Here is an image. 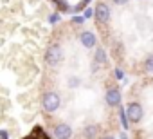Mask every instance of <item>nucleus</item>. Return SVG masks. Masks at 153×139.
Listing matches in <instances>:
<instances>
[{"label": "nucleus", "mask_w": 153, "mask_h": 139, "mask_svg": "<svg viewBox=\"0 0 153 139\" xmlns=\"http://www.w3.org/2000/svg\"><path fill=\"white\" fill-rule=\"evenodd\" d=\"M114 76H115V80H119V81H123L124 80V71H123V69H115V71H114Z\"/></svg>", "instance_id": "nucleus-18"}, {"label": "nucleus", "mask_w": 153, "mask_h": 139, "mask_svg": "<svg viewBox=\"0 0 153 139\" xmlns=\"http://www.w3.org/2000/svg\"><path fill=\"white\" fill-rule=\"evenodd\" d=\"M94 61L99 63V65H105L108 61V54L103 47H96V52H94Z\"/></svg>", "instance_id": "nucleus-9"}, {"label": "nucleus", "mask_w": 153, "mask_h": 139, "mask_svg": "<svg viewBox=\"0 0 153 139\" xmlns=\"http://www.w3.org/2000/svg\"><path fill=\"white\" fill-rule=\"evenodd\" d=\"M119 139H130V137H128L126 132H121V134H119Z\"/></svg>", "instance_id": "nucleus-22"}, {"label": "nucleus", "mask_w": 153, "mask_h": 139, "mask_svg": "<svg viewBox=\"0 0 153 139\" xmlns=\"http://www.w3.org/2000/svg\"><path fill=\"white\" fill-rule=\"evenodd\" d=\"M126 114H128V119L130 123H140L142 117H144V110H142V105L137 103V101H130L126 105Z\"/></svg>", "instance_id": "nucleus-3"}, {"label": "nucleus", "mask_w": 153, "mask_h": 139, "mask_svg": "<svg viewBox=\"0 0 153 139\" xmlns=\"http://www.w3.org/2000/svg\"><path fill=\"white\" fill-rule=\"evenodd\" d=\"M99 134V125H87L83 128V137L85 139H96Z\"/></svg>", "instance_id": "nucleus-8"}, {"label": "nucleus", "mask_w": 153, "mask_h": 139, "mask_svg": "<svg viewBox=\"0 0 153 139\" xmlns=\"http://www.w3.org/2000/svg\"><path fill=\"white\" fill-rule=\"evenodd\" d=\"M83 16H85V20L94 18V9H92V7H85V9H83Z\"/></svg>", "instance_id": "nucleus-17"}, {"label": "nucleus", "mask_w": 153, "mask_h": 139, "mask_svg": "<svg viewBox=\"0 0 153 139\" xmlns=\"http://www.w3.org/2000/svg\"><path fill=\"white\" fill-rule=\"evenodd\" d=\"M112 2L115 6H124V4H128V0H112Z\"/></svg>", "instance_id": "nucleus-21"}, {"label": "nucleus", "mask_w": 153, "mask_h": 139, "mask_svg": "<svg viewBox=\"0 0 153 139\" xmlns=\"http://www.w3.org/2000/svg\"><path fill=\"white\" fill-rule=\"evenodd\" d=\"M61 20V15L56 11V13H52V15H49V24H58Z\"/></svg>", "instance_id": "nucleus-16"}, {"label": "nucleus", "mask_w": 153, "mask_h": 139, "mask_svg": "<svg viewBox=\"0 0 153 139\" xmlns=\"http://www.w3.org/2000/svg\"><path fill=\"white\" fill-rule=\"evenodd\" d=\"M105 101H106V105L108 107H119L121 105V101H123V94H121V89L119 87H110L108 90H106V94H105Z\"/></svg>", "instance_id": "nucleus-5"}, {"label": "nucleus", "mask_w": 153, "mask_h": 139, "mask_svg": "<svg viewBox=\"0 0 153 139\" xmlns=\"http://www.w3.org/2000/svg\"><path fill=\"white\" fill-rule=\"evenodd\" d=\"M94 18H96L101 25H106V24L110 22V18H112V11H110L108 4L99 2V4L96 6V9H94Z\"/></svg>", "instance_id": "nucleus-4"}, {"label": "nucleus", "mask_w": 153, "mask_h": 139, "mask_svg": "<svg viewBox=\"0 0 153 139\" xmlns=\"http://www.w3.org/2000/svg\"><path fill=\"white\" fill-rule=\"evenodd\" d=\"M79 43L85 47V49H96L97 47V36L92 33V31H81L79 33Z\"/></svg>", "instance_id": "nucleus-6"}, {"label": "nucleus", "mask_w": 153, "mask_h": 139, "mask_svg": "<svg viewBox=\"0 0 153 139\" xmlns=\"http://www.w3.org/2000/svg\"><path fill=\"white\" fill-rule=\"evenodd\" d=\"M144 72L153 74V54H149V56L144 60Z\"/></svg>", "instance_id": "nucleus-14"}, {"label": "nucleus", "mask_w": 153, "mask_h": 139, "mask_svg": "<svg viewBox=\"0 0 153 139\" xmlns=\"http://www.w3.org/2000/svg\"><path fill=\"white\" fill-rule=\"evenodd\" d=\"M81 83H83V80H81L79 76H68V78H67V87L72 89V90H74V89H78Z\"/></svg>", "instance_id": "nucleus-11"}, {"label": "nucleus", "mask_w": 153, "mask_h": 139, "mask_svg": "<svg viewBox=\"0 0 153 139\" xmlns=\"http://www.w3.org/2000/svg\"><path fill=\"white\" fill-rule=\"evenodd\" d=\"M101 139H114L112 135H106V137H101Z\"/></svg>", "instance_id": "nucleus-23"}, {"label": "nucleus", "mask_w": 153, "mask_h": 139, "mask_svg": "<svg viewBox=\"0 0 153 139\" xmlns=\"http://www.w3.org/2000/svg\"><path fill=\"white\" fill-rule=\"evenodd\" d=\"M59 105H61V98H59L58 92H52L51 90V92H45L42 96V107H43L45 112L52 114V112H56L59 108Z\"/></svg>", "instance_id": "nucleus-2"}, {"label": "nucleus", "mask_w": 153, "mask_h": 139, "mask_svg": "<svg viewBox=\"0 0 153 139\" xmlns=\"http://www.w3.org/2000/svg\"><path fill=\"white\" fill-rule=\"evenodd\" d=\"M70 22H72L74 25H83V24H85V16H83V15H74V16L70 18Z\"/></svg>", "instance_id": "nucleus-15"}, {"label": "nucleus", "mask_w": 153, "mask_h": 139, "mask_svg": "<svg viewBox=\"0 0 153 139\" xmlns=\"http://www.w3.org/2000/svg\"><path fill=\"white\" fill-rule=\"evenodd\" d=\"M0 139H9V134H7V130H0Z\"/></svg>", "instance_id": "nucleus-20"}, {"label": "nucleus", "mask_w": 153, "mask_h": 139, "mask_svg": "<svg viewBox=\"0 0 153 139\" xmlns=\"http://www.w3.org/2000/svg\"><path fill=\"white\" fill-rule=\"evenodd\" d=\"M119 121H121V126L124 128V132L130 130V119H128V114H126L124 107H121V105H119Z\"/></svg>", "instance_id": "nucleus-10"}, {"label": "nucleus", "mask_w": 153, "mask_h": 139, "mask_svg": "<svg viewBox=\"0 0 153 139\" xmlns=\"http://www.w3.org/2000/svg\"><path fill=\"white\" fill-rule=\"evenodd\" d=\"M90 2H92V0H81L79 4H76L74 7H70V13H79V11H83L85 7H88Z\"/></svg>", "instance_id": "nucleus-13"}, {"label": "nucleus", "mask_w": 153, "mask_h": 139, "mask_svg": "<svg viewBox=\"0 0 153 139\" xmlns=\"http://www.w3.org/2000/svg\"><path fill=\"white\" fill-rule=\"evenodd\" d=\"M54 137L56 139H70L72 137V126L68 125V123H58L56 126H54Z\"/></svg>", "instance_id": "nucleus-7"}, {"label": "nucleus", "mask_w": 153, "mask_h": 139, "mask_svg": "<svg viewBox=\"0 0 153 139\" xmlns=\"http://www.w3.org/2000/svg\"><path fill=\"white\" fill-rule=\"evenodd\" d=\"M51 2L58 7V11H67V13H70V6H68L67 0H51Z\"/></svg>", "instance_id": "nucleus-12"}, {"label": "nucleus", "mask_w": 153, "mask_h": 139, "mask_svg": "<svg viewBox=\"0 0 153 139\" xmlns=\"http://www.w3.org/2000/svg\"><path fill=\"white\" fill-rule=\"evenodd\" d=\"M63 49H61V45H58V43H52V45H49V49H47V52H45V61H47V65L49 67H58L61 61H63Z\"/></svg>", "instance_id": "nucleus-1"}, {"label": "nucleus", "mask_w": 153, "mask_h": 139, "mask_svg": "<svg viewBox=\"0 0 153 139\" xmlns=\"http://www.w3.org/2000/svg\"><path fill=\"white\" fill-rule=\"evenodd\" d=\"M97 71H99V63H96V61L92 60V63H90V72H92V74H96Z\"/></svg>", "instance_id": "nucleus-19"}]
</instances>
